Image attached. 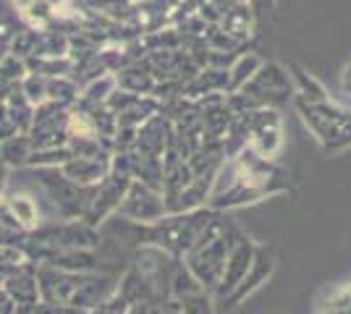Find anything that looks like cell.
Masks as SVG:
<instances>
[{
    "label": "cell",
    "mask_w": 351,
    "mask_h": 314,
    "mask_svg": "<svg viewBox=\"0 0 351 314\" xmlns=\"http://www.w3.org/2000/svg\"><path fill=\"white\" fill-rule=\"evenodd\" d=\"M32 152H34L32 139H27V136H11V139L3 142V163L21 168V165L29 163Z\"/></svg>",
    "instance_id": "8"
},
{
    "label": "cell",
    "mask_w": 351,
    "mask_h": 314,
    "mask_svg": "<svg viewBox=\"0 0 351 314\" xmlns=\"http://www.w3.org/2000/svg\"><path fill=\"white\" fill-rule=\"evenodd\" d=\"M116 215H121L129 223H155L171 212H168V202L160 189H152L145 181L134 179Z\"/></svg>",
    "instance_id": "3"
},
{
    "label": "cell",
    "mask_w": 351,
    "mask_h": 314,
    "mask_svg": "<svg viewBox=\"0 0 351 314\" xmlns=\"http://www.w3.org/2000/svg\"><path fill=\"white\" fill-rule=\"evenodd\" d=\"M273 267H276V259H273V254H270L267 249H263V246H257L254 259H252V267H249V272L244 275V280L236 285V291L228 296V299L220 301V304H218L220 309H231V306H236V304H241L247 296H252V293H254L260 285L267 283V278H270Z\"/></svg>",
    "instance_id": "5"
},
{
    "label": "cell",
    "mask_w": 351,
    "mask_h": 314,
    "mask_svg": "<svg viewBox=\"0 0 351 314\" xmlns=\"http://www.w3.org/2000/svg\"><path fill=\"white\" fill-rule=\"evenodd\" d=\"M113 160L110 157H71L66 165H60L63 176L76 181L79 186H97L110 173Z\"/></svg>",
    "instance_id": "6"
},
{
    "label": "cell",
    "mask_w": 351,
    "mask_h": 314,
    "mask_svg": "<svg viewBox=\"0 0 351 314\" xmlns=\"http://www.w3.org/2000/svg\"><path fill=\"white\" fill-rule=\"evenodd\" d=\"M181 301V312L184 314H213V296L207 291H197L191 296H184Z\"/></svg>",
    "instance_id": "9"
},
{
    "label": "cell",
    "mask_w": 351,
    "mask_h": 314,
    "mask_svg": "<svg viewBox=\"0 0 351 314\" xmlns=\"http://www.w3.org/2000/svg\"><path fill=\"white\" fill-rule=\"evenodd\" d=\"M132 181H134V176H132V170H129V163H126V160H123V163H121V160H113L110 173L95 186V196H92V205H89L84 220L97 228L108 215L118 212L123 196H126L129 186H132Z\"/></svg>",
    "instance_id": "2"
},
{
    "label": "cell",
    "mask_w": 351,
    "mask_h": 314,
    "mask_svg": "<svg viewBox=\"0 0 351 314\" xmlns=\"http://www.w3.org/2000/svg\"><path fill=\"white\" fill-rule=\"evenodd\" d=\"M3 186H5V168L0 163V192H3Z\"/></svg>",
    "instance_id": "10"
},
{
    "label": "cell",
    "mask_w": 351,
    "mask_h": 314,
    "mask_svg": "<svg viewBox=\"0 0 351 314\" xmlns=\"http://www.w3.org/2000/svg\"><path fill=\"white\" fill-rule=\"evenodd\" d=\"M254 252H257L254 241H249L247 236H239V239H236L234 249H231V254H228V259H226L223 278H220L218 288H215V293H213V299L218 301V304L228 299V296L236 291V285L244 280V275H247L249 267H252Z\"/></svg>",
    "instance_id": "4"
},
{
    "label": "cell",
    "mask_w": 351,
    "mask_h": 314,
    "mask_svg": "<svg viewBox=\"0 0 351 314\" xmlns=\"http://www.w3.org/2000/svg\"><path fill=\"white\" fill-rule=\"evenodd\" d=\"M37 176L63 220H84L95 196V186H79L76 181L63 176L60 168H37Z\"/></svg>",
    "instance_id": "1"
},
{
    "label": "cell",
    "mask_w": 351,
    "mask_h": 314,
    "mask_svg": "<svg viewBox=\"0 0 351 314\" xmlns=\"http://www.w3.org/2000/svg\"><path fill=\"white\" fill-rule=\"evenodd\" d=\"M8 207L16 215V220L21 223L24 231H34L40 225V209L34 205V199L29 194H14L8 196Z\"/></svg>",
    "instance_id": "7"
}]
</instances>
